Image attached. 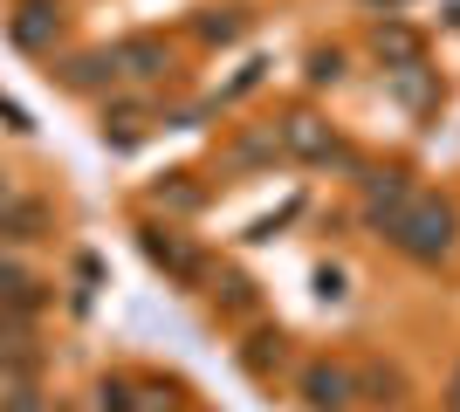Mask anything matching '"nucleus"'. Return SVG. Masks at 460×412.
<instances>
[{"label":"nucleus","instance_id":"obj_9","mask_svg":"<svg viewBox=\"0 0 460 412\" xmlns=\"http://www.w3.org/2000/svg\"><path fill=\"white\" fill-rule=\"evenodd\" d=\"M41 227H49V206H35V199L0 206V241H41Z\"/></svg>","mask_w":460,"mask_h":412},{"label":"nucleus","instance_id":"obj_7","mask_svg":"<svg viewBox=\"0 0 460 412\" xmlns=\"http://www.w3.org/2000/svg\"><path fill=\"white\" fill-rule=\"evenodd\" d=\"M14 41L21 48H49V41H56V7H49V0H21L14 7Z\"/></svg>","mask_w":460,"mask_h":412},{"label":"nucleus","instance_id":"obj_2","mask_svg":"<svg viewBox=\"0 0 460 412\" xmlns=\"http://www.w3.org/2000/svg\"><path fill=\"white\" fill-rule=\"evenodd\" d=\"M296 385H303V406L309 412H350L358 406V364H303V378H296Z\"/></svg>","mask_w":460,"mask_h":412},{"label":"nucleus","instance_id":"obj_16","mask_svg":"<svg viewBox=\"0 0 460 412\" xmlns=\"http://www.w3.org/2000/svg\"><path fill=\"white\" fill-rule=\"evenodd\" d=\"M131 412H172V392H165V385H145V392L131 399Z\"/></svg>","mask_w":460,"mask_h":412},{"label":"nucleus","instance_id":"obj_10","mask_svg":"<svg viewBox=\"0 0 460 412\" xmlns=\"http://www.w3.org/2000/svg\"><path fill=\"white\" fill-rule=\"evenodd\" d=\"M0 302H7V310H21V316H28V310H35V302H41L35 275L21 268V261H7V255H0Z\"/></svg>","mask_w":460,"mask_h":412},{"label":"nucleus","instance_id":"obj_11","mask_svg":"<svg viewBox=\"0 0 460 412\" xmlns=\"http://www.w3.org/2000/svg\"><path fill=\"white\" fill-rule=\"evenodd\" d=\"M358 399H405V378L392 364H358Z\"/></svg>","mask_w":460,"mask_h":412},{"label":"nucleus","instance_id":"obj_15","mask_svg":"<svg viewBox=\"0 0 460 412\" xmlns=\"http://www.w3.org/2000/svg\"><path fill=\"white\" fill-rule=\"evenodd\" d=\"M344 76V56H337V48H316V56H309V83H337Z\"/></svg>","mask_w":460,"mask_h":412},{"label":"nucleus","instance_id":"obj_4","mask_svg":"<svg viewBox=\"0 0 460 412\" xmlns=\"http://www.w3.org/2000/svg\"><path fill=\"white\" fill-rule=\"evenodd\" d=\"M282 152H296V158H344L337 137H330V124L309 118V110H296V118L282 124Z\"/></svg>","mask_w":460,"mask_h":412},{"label":"nucleus","instance_id":"obj_3","mask_svg":"<svg viewBox=\"0 0 460 412\" xmlns=\"http://www.w3.org/2000/svg\"><path fill=\"white\" fill-rule=\"evenodd\" d=\"M145 255H152L158 268L172 275V282H199V275H207V268H199V255H192V248L172 234V227H145Z\"/></svg>","mask_w":460,"mask_h":412},{"label":"nucleus","instance_id":"obj_13","mask_svg":"<svg viewBox=\"0 0 460 412\" xmlns=\"http://www.w3.org/2000/svg\"><path fill=\"white\" fill-rule=\"evenodd\" d=\"M392 83H399V97L412 103V110H426V103H433V83H426L420 62H412V69H392Z\"/></svg>","mask_w":460,"mask_h":412},{"label":"nucleus","instance_id":"obj_12","mask_svg":"<svg viewBox=\"0 0 460 412\" xmlns=\"http://www.w3.org/2000/svg\"><path fill=\"white\" fill-rule=\"evenodd\" d=\"M241 364H248L254 378H269L275 364H282V330H261V337L248 344V351H241Z\"/></svg>","mask_w":460,"mask_h":412},{"label":"nucleus","instance_id":"obj_8","mask_svg":"<svg viewBox=\"0 0 460 412\" xmlns=\"http://www.w3.org/2000/svg\"><path fill=\"white\" fill-rule=\"evenodd\" d=\"M378 56H385V69H412V62L426 56L420 48V35H412V28H405V21H378Z\"/></svg>","mask_w":460,"mask_h":412},{"label":"nucleus","instance_id":"obj_5","mask_svg":"<svg viewBox=\"0 0 460 412\" xmlns=\"http://www.w3.org/2000/svg\"><path fill=\"white\" fill-rule=\"evenodd\" d=\"M405 199H412V186H405L399 172L365 179V220H371V227H392V220L405 214Z\"/></svg>","mask_w":460,"mask_h":412},{"label":"nucleus","instance_id":"obj_14","mask_svg":"<svg viewBox=\"0 0 460 412\" xmlns=\"http://www.w3.org/2000/svg\"><path fill=\"white\" fill-rule=\"evenodd\" d=\"M199 35H207V41H234V35H241V14H234V7H213V14L199 21Z\"/></svg>","mask_w":460,"mask_h":412},{"label":"nucleus","instance_id":"obj_18","mask_svg":"<svg viewBox=\"0 0 460 412\" xmlns=\"http://www.w3.org/2000/svg\"><path fill=\"white\" fill-rule=\"evenodd\" d=\"M7 199H14V186H7V179H0V206H7Z\"/></svg>","mask_w":460,"mask_h":412},{"label":"nucleus","instance_id":"obj_1","mask_svg":"<svg viewBox=\"0 0 460 412\" xmlns=\"http://www.w3.org/2000/svg\"><path fill=\"white\" fill-rule=\"evenodd\" d=\"M454 234H460L454 206H447V199H426V193H412V199H405V214L385 227V241H392L405 261H420V268H433V261L454 255Z\"/></svg>","mask_w":460,"mask_h":412},{"label":"nucleus","instance_id":"obj_6","mask_svg":"<svg viewBox=\"0 0 460 412\" xmlns=\"http://www.w3.org/2000/svg\"><path fill=\"white\" fill-rule=\"evenodd\" d=\"M111 76H124V83L165 76V41H124V48H111Z\"/></svg>","mask_w":460,"mask_h":412},{"label":"nucleus","instance_id":"obj_17","mask_svg":"<svg viewBox=\"0 0 460 412\" xmlns=\"http://www.w3.org/2000/svg\"><path fill=\"white\" fill-rule=\"evenodd\" d=\"M447 412H460V364H454V378H447Z\"/></svg>","mask_w":460,"mask_h":412}]
</instances>
